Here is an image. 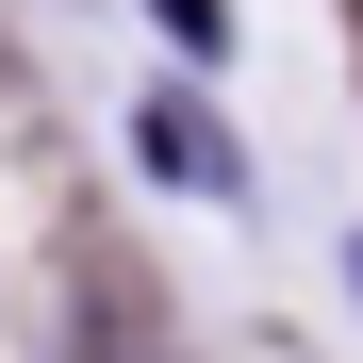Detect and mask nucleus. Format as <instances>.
Returning <instances> with one entry per match:
<instances>
[{"label":"nucleus","instance_id":"obj_1","mask_svg":"<svg viewBox=\"0 0 363 363\" xmlns=\"http://www.w3.org/2000/svg\"><path fill=\"white\" fill-rule=\"evenodd\" d=\"M133 149H149L165 182H199V199L231 182V149H215V116H182V99H149V116H133Z\"/></svg>","mask_w":363,"mask_h":363},{"label":"nucleus","instance_id":"obj_2","mask_svg":"<svg viewBox=\"0 0 363 363\" xmlns=\"http://www.w3.org/2000/svg\"><path fill=\"white\" fill-rule=\"evenodd\" d=\"M149 17H165L182 50H231V33H215V0H149Z\"/></svg>","mask_w":363,"mask_h":363}]
</instances>
